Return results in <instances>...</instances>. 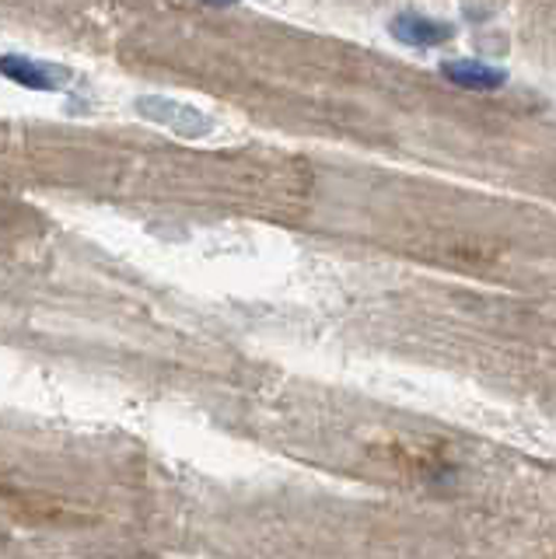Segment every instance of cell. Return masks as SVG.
Segmentation results:
<instances>
[{
    "label": "cell",
    "mask_w": 556,
    "mask_h": 559,
    "mask_svg": "<svg viewBox=\"0 0 556 559\" xmlns=\"http://www.w3.org/2000/svg\"><path fill=\"white\" fill-rule=\"evenodd\" d=\"M133 109L141 119L147 122H158V127L171 130L182 140H203L214 133V119L200 112L197 105H186V102H176L168 95H141L133 102Z\"/></svg>",
    "instance_id": "6da1fadb"
},
{
    "label": "cell",
    "mask_w": 556,
    "mask_h": 559,
    "mask_svg": "<svg viewBox=\"0 0 556 559\" xmlns=\"http://www.w3.org/2000/svg\"><path fill=\"white\" fill-rule=\"evenodd\" d=\"M0 78L25 87V92H60L74 74L60 63H43L36 57H25V52H4L0 57Z\"/></svg>",
    "instance_id": "7a4b0ae2"
},
{
    "label": "cell",
    "mask_w": 556,
    "mask_h": 559,
    "mask_svg": "<svg viewBox=\"0 0 556 559\" xmlns=\"http://www.w3.org/2000/svg\"><path fill=\"white\" fill-rule=\"evenodd\" d=\"M389 32H392V39L403 46L434 49V46H445L451 35H456V25L438 22V17H427V14H416V11H403L389 22Z\"/></svg>",
    "instance_id": "3957f363"
},
{
    "label": "cell",
    "mask_w": 556,
    "mask_h": 559,
    "mask_svg": "<svg viewBox=\"0 0 556 559\" xmlns=\"http://www.w3.org/2000/svg\"><path fill=\"white\" fill-rule=\"evenodd\" d=\"M441 78L451 81L465 92H497V87L508 84V74L483 60H448L441 63Z\"/></svg>",
    "instance_id": "277c9868"
},
{
    "label": "cell",
    "mask_w": 556,
    "mask_h": 559,
    "mask_svg": "<svg viewBox=\"0 0 556 559\" xmlns=\"http://www.w3.org/2000/svg\"><path fill=\"white\" fill-rule=\"evenodd\" d=\"M203 4H211V8H235L238 0H203Z\"/></svg>",
    "instance_id": "5b68a950"
}]
</instances>
